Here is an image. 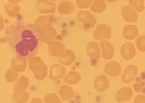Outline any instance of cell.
Returning <instances> with one entry per match:
<instances>
[{
    "instance_id": "cell-1",
    "label": "cell",
    "mask_w": 145,
    "mask_h": 103,
    "mask_svg": "<svg viewBox=\"0 0 145 103\" xmlns=\"http://www.w3.org/2000/svg\"><path fill=\"white\" fill-rule=\"evenodd\" d=\"M77 19L83 25L85 29H93L97 23L96 18L87 10L79 11L77 14Z\"/></svg>"
},
{
    "instance_id": "cell-2",
    "label": "cell",
    "mask_w": 145,
    "mask_h": 103,
    "mask_svg": "<svg viewBox=\"0 0 145 103\" xmlns=\"http://www.w3.org/2000/svg\"><path fill=\"white\" fill-rule=\"evenodd\" d=\"M36 10L42 14H51L56 10V5L50 0H37L35 4Z\"/></svg>"
},
{
    "instance_id": "cell-3",
    "label": "cell",
    "mask_w": 145,
    "mask_h": 103,
    "mask_svg": "<svg viewBox=\"0 0 145 103\" xmlns=\"http://www.w3.org/2000/svg\"><path fill=\"white\" fill-rule=\"evenodd\" d=\"M39 35V38L42 42L47 43V44H51L52 42H56V38L58 35V33L56 32L55 28L52 26L48 27L45 29H42L41 31L37 32Z\"/></svg>"
},
{
    "instance_id": "cell-4",
    "label": "cell",
    "mask_w": 145,
    "mask_h": 103,
    "mask_svg": "<svg viewBox=\"0 0 145 103\" xmlns=\"http://www.w3.org/2000/svg\"><path fill=\"white\" fill-rule=\"evenodd\" d=\"M93 33L95 39L98 41H108V39H109L111 36V29L105 24H101L96 27Z\"/></svg>"
},
{
    "instance_id": "cell-5",
    "label": "cell",
    "mask_w": 145,
    "mask_h": 103,
    "mask_svg": "<svg viewBox=\"0 0 145 103\" xmlns=\"http://www.w3.org/2000/svg\"><path fill=\"white\" fill-rule=\"evenodd\" d=\"M66 69L61 64H53L49 70V78L52 81H58L65 76Z\"/></svg>"
},
{
    "instance_id": "cell-6",
    "label": "cell",
    "mask_w": 145,
    "mask_h": 103,
    "mask_svg": "<svg viewBox=\"0 0 145 103\" xmlns=\"http://www.w3.org/2000/svg\"><path fill=\"white\" fill-rule=\"evenodd\" d=\"M137 72H138V69L137 66L135 65H129L126 69H124V72L122 74V82L127 83V84L131 83L137 76Z\"/></svg>"
},
{
    "instance_id": "cell-7",
    "label": "cell",
    "mask_w": 145,
    "mask_h": 103,
    "mask_svg": "<svg viewBox=\"0 0 145 103\" xmlns=\"http://www.w3.org/2000/svg\"><path fill=\"white\" fill-rule=\"evenodd\" d=\"M65 47L63 43L60 42H54L48 45V52L52 56L60 58L63 56L65 52Z\"/></svg>"
},
{
    "instance_id": "cell-8",
    "label": "cell",
    "mask_w": 145,
    "mask_h": 103,
    "mask_svg": "<svg viewBox=\"0 0 145 103\" xmlns=\"http://www.w3.org/2000/svg\"><path fill=\"white\" fill-rule=\"evenodd\" d=\"M105 72L111 77H117L121 72V66L116 61H110L105 66Z\"/></svg>"
},
{
    "instance_id": "cell-9",
    "label": "cell",
    "mask_w": 145,
    "mask_h": 103,
    "mask_svg": "<svg viewBox=\"0 0 145 103\" xmlns=\"http://www.w3.org/2000/svg\"><path fill=\"white\" fill-rule=\"evenodd\" d=\"M94 86L98 92H105L110 86V80L105 75H100L95 79Z\"/></svg>"
},
{
    "instance_id": "cell-10",
    "label": "cell",
    "mask_w": 145,
    "mask_h": 103,
    "mask_svg": "<svg viewBox=\"0 0 145 103\" xmlns=\"http://www.w3.org/2000/svg\"><path fill=\"white\" fill-rule=\"evenodd\" d=\"M136 49L131 42H125L121 49V54L125 60H131L136 56Z\"/></svg>"
},
{
    "instance_id": "cell-11",
    "label": "cell",
    "mask_w": 145,
    "mask_h": 103,
    "mask_svg": "<svg viewBox=\"0 0 145 103\" xmlns=\"http://www.w3.org/2000/svg\"><path fill=\"white\" fill-rule=\"evenodd\" d=\"M52 16H40L35 21L34 26L37 32L52 26Z\"/></svg>"
},
{
    "instance_id": "cell-12",
    "label": "cell",
    "mask_w": 145,
    "mask_h": 103,
    "mask_svg": "<svg viewBox=\"0 0 145 103\" xmlns=\"http://www.w3.org/2000/svg\"><path fill=\"white\" fill-rule=\"evenodd\" d=\"M132 97H133V91H132L131 88L129 86H125V87L121 88L118 91L116 100L118 102H124L130 101Z\"/></svg>"
},
{
    "instance_id": "cell-13",
    "label": "cell",
    "mask_w": 145,
    "mask_h": 103,
    "mask_svg": "<svg viewBox=\"0 0 145 103\" xmlns=\"http://www.w3.org/2000/svg\"><path fill=\"white\" fill-rule=\"evenodd\" d=\"M26 59L21 56H15L11 61V69L18 72H23L26 69Z\"/></svg>"
},
{
    "instance_id": "cell-14",
    "label": "cell",
    "mask_w": 145,
    "mask_h": 103,
    "mask_svg": "<svg viewBox=\"0 0 145 103\" xmlns=\"http://www.w3.org/2000/svg\"><path fill=\"white\" fill-rule=\"evenodd\" d=\"M121 15L123 19L127 22H135L138 19L137 12L134 10L130 6H122Z\"/></svg>"
},
{
    "instance_id": "cell-15",
    "label": "cell",
    "mask_w": 145,
    "mask_h": 103,
    "mask_svg": "<svg viewBox=\"0 0 145 103\" xmlns=\"http://www.w3.org/2000/svg\"><path fill=\"white\" fill-rule=\"evenodd\" d=\"M101 49L102 50V56L105 60H110L113 58L115 49L113 45L108 41L101 42Z\"/></svg>"
},
{
    "instance_id": "cell-16",
    "label": "cell",
    "mask_w": 145,
    "mask_h": 103,
    "mask_svg": "<svg viewBox=\"0 0 145 103\" xmlns=\"http://www.w3.org/2000/svg\"><path fill=\"white\" fill-rule=\"evenodd\" d=\"M87 55L91 59L97 60L101 57L100 45L96 42H91L87 46Z\"/></svg>"
},
{
    "instance_id": "cell-17",
    "label": "cell",
    "mask_w": 145,
    "mask_h": 103,
    "mask_svg": "<svg viewBox=\"0 0 145 103\" xmlns=\"http://www.w3.org/2000/svg\"><path fill=\"white\" fill-rule=\"evenodd\" d=\"M138 35V28L135 25H127L123 29V36L125 39L134 40Z\"/></svg>"
},
{
    "instance_id": "cell-18",
    "label": "cell",
    "mask_w": 145,
    "mask_h": 103,
    "mask_svg": "<svg viewBox=\"0 0 145 103\" xmlns=\"http://www.w3.org/2000/svg\"><path fill=\"white\" fill-rule=\"evenodd\" d=\"M76 59L75 54L71 49H66L65 55L61 56L60 58H58V62L59 63L61 64L64 66H71Z\"/></svg>"
},
{
    "instance_id": "cell-19",
    "label": "cell",
    "mask_w": 145,
    "mask_h": 103,
    "mask_svg": "<svg viewBox=\"0 0 145 103\" xmlns=\"http://www.w3.org/2000/svg\"><path fill=\"white\" fill-rule=\"evenodd\" d=\"M58 12L61 15H69L74 11V5L67 0H63L58 5Z\"/></svg>"
},
{
    "instance_id": "cell-20",
    "label": "cell",
    "mask_w": 145,
    "mask_h": 103,
    "mask_svg": "<svg viewBox=\"0 0 145 103\" xmlns=\"http://www.w3.org/2000/svg\"><path fill=\"white\" fill-rule=\"evenodd\" d=\"M29 80L25 76H21L14 85V93L25 92L29 88Z\"/></svg>"
},
{
    "instance_id": "cell-21",
    "label": "cell",
    "mask_w": 145,
    "mask_h": 103,
    "mask_svg": "<svg viewBox=\"0 0 145 103\" xmlns=\"http://www.w3.org/2000/svg\"><path fill=\"white\" fill-rule=\"evenodd\" d=\"M58 93L62 101H68L74 96V91L69 85H65L60 87Z\"/></svg>"
},
{
    "instance_id": "cell-22",
    "label": "cell",
    "mask_w": 145,
    "mask_h": 103,
    "mask_svg": "<svg viewBox=\"0 0 145 103\" xmlns=\"http://www.w3.org/2000/svg\"><path fill=\"white\" fill-rule=\"evenodd\" d=\"M81 80V75L75 71H71L64 78V82L69 85H75Z\"/></svg>"
},
{
    "instance_id": "cell-23",
    "label": "cell",
    "mask_w": 145,
    "mask_h": 103,
    "mask_svg": "<svg viewBox=\"0 0 145 103\" xmlns=\"http://www.w3.org/2000/svg\"><path fill=\"white\" fill-rule=\"evenodd\" d=\"M44 64L45 63L42 61V58L37 56H35L29 59V68L30 71L32 72H35L36 70L41 68Z\"/></svg>"
},
{
    "instance_id": "cell-24",
    "label": "cell",
    "mask_w": 145,
    "mask_h": 103,
    "mask_svg": "<svg viewBox=\"0 0 145 103\" xmlns=\"http://www.w3.org/2000/svg\"><path fill=\"white\" fill-rule=\"evenodd\" d=\"M106 9V3L105 0H93L91 5V10L95 13H101Z\"/></svg>"
},
{
    "instance_id": "cell-25",
    "label": "cell",
    "mask_w": 145,
    "mask_h": 103,
    "mask_svg": "<svg viewBox=\"0 0 145 103\" xmlns=\"http://www.w3.org/2000/svg\"><path fill=\"white\" fill-rule=\"evenodd\" d=\"M20 7L18 4L6 3L5 5V12L11 17H16L19 13Z\"/></svg>"
},
{
    "instance_id": "cell-26",
    "label": "cell",
    "mask_w": 145,
    "mask_h": 103,
    "mask_svg": "<svg viewBox=\"0 0 145 103\" xmlns=\"http://www.w3.org/2000/svg\"><path fill=\"white\" fill-rule=\"evenodd\" d=\"M30 95L27 92H20V93H14L12 95V101L16 103H26L29 101Z\"/></svg>"
},
{
    "instance_id": "cell-27",
    "label": "cell",
    "mask_w": 145,
    "mask_h": 103,
    "mask_svg": "<svg viewBox=\"0 0 145 103\" xmlns=\"http://www.w3.org/2000/svg\"><path fill=\"white\" fill-rule=\"evenodd\" d=\"M136 93H145V73H142L133 85Z\"/></svg>"
},
{
    "instance_id": "cell-28",
    "label": "cell",
    "mask_w": 145,
    "mask_h": 103,
    "mask_svg": "<svg viewBox=\"0 0 145 103\" xmlns=\"http://www.w3.org/2000/svg\"><path fill=\"white\" fill-rule=\"evenodd\" d=\"M129 6L137 12H142L144 9V0H129Z\"/></svg>"
},
{
    "instance_id": "cell-29",
    "label": "cell",
    "mask_w": 145,
    "mask_h": 103,
    "mask_svg": "<svg viewBox=\"0 0 145 103\" xmlns=\"http://www.w3.org/2000/svg\"><path fill=\"white\" fill-rule=\"evenodd\" d=\"M34 77L38 80H43L45 79V77L47 76L48 75V67L47 66L44 64L43 66L39 68V69L36 70V71L33 72Z\"/></svg>"
},
{
    "instance_id": "cell-30",
    "label": "cell",
    "mask_w": 145,
    "mask_h": 103,
    "mask_svg": "<svg viewBox=\"0 0 145 103\" xmlns=\"http://www.w3.org/2000/svg\"><path fill=\"white\" fill-rule=\"evenodd\" d=\"M19 77V72L15 71L12 69H8V71L5 72V79L8 83H12L16 81Z\"/></svg>"
},
{
    "instance_id": "cell-31",
    "label": "cell",
    "mask_w": 145,
    "mask_h": 103,
    "mask_svg": "<svg viewBox=\"0 0 145 103\" xmlns=\"http://www.w3.org/2000/svg\"><path fill=\"white\" fill-rule=\"evenodd\" d=\"M44 102L45 103H61L60 98L56 93H48L44 97Z\"/></svg>"
},
{
    "instance_id": "cell-32",
    "label": "cell",
    "mask_w": 145,
    "mask_h": 103,
    "mask_svg": "<svg viewBox=\"0 0 145 103\" xmlns=\"http://www.w3.org/2000/svg\"><path fill=\"white\" fill-rule=\"evenodd\" d=\"M135 45L140 52H145V35H141L135 41Z\"/></svg>"
},
{
    "instance_id": "cell-33",
    "label": "cell",
    "mask_w": 145,
    "mask_h": 103,
    "mask_svg": "<svg viewBox=\"0 0 145 103\" xmlns=\"http://www.w3.org/2000/svg\"><path fill=\"white\" fill-rule=\"evenodd\" d=\"M93 0H76V4L80 9H88L92 4Z\"/></svg>"
},
{
    "instance_id": "cell-34",
    "label": "cell",
    "mask_w": 145,
    "mask_h": 103,
    "mask_svg": "<svg viewBox=\"0 0 145 103\" xmlns=\"http://www.w3.org/2000/svg\"><path fill=\"white\" fill-rule=\"evenodd\" d=\"M134 103H145V95H137L135 98Z\"/></svg>"
},
{
    "instance_id": "cell-35",
    "label": "cell",
    "mask_w": 145,
    "mask_h": 103,
    "mask_svg": "<svg viewBox=\"0 0 145 103\" xmlns=\"http://www.w3.org/2000/svg\"><path fill=\"white\" fill-rule=\"evenodd\" d=\"M30 103H44L43 102V101L39 98H34L31 101V102Z\"/></svg>"
},
{
    "instance_id": "cell-36",
    "label": "cell",
    "mask_w": 145,
    "mask_h": 103,
    "mask_svg": "<svg viewBox=\"0 0 145 103\" xmlns=\"http://www.w3.org/2000/svg\"><path fill=\"white\" fill-rule=\"evenodd\" d=\"M22 0H8V2L12 4H19Z\"/></svg>"
},
{
    "instance_id": "cell-37",
    "label": "cell",
    "mask_w": 145,
    "mask_h": 103,
    "mask_svg": "<svg viewBox=\"0 0 145 103\" xmlns=\"http://www.w3.org/2000/svg\"><path fill=\"white\" fill-rule=\"evenodd\" d=\"M3 28H4V19L1 17V30H3Z\"/></svg>"
},
{
    "instance_id": "cell-38",
    "label": "cell",
    "mask_w": 145,
    "mask_h": 103,
    "mask_svg": "<svg viewBox=\"0 0 145 103\" xmlns=\"http://www.w3.org/2000/svg\"><path fill=\"white\" fill-rule=\"evenodd\" d=\"M106 1L109 3H115L117 0H106Z\"/></svg>"
},
{
    "instance_id": "cell-39",
    "label": "cell",
    "mask_w": 145,
    "mask_h": 103,
    "mask_svg": "<svg viewBox=\"0 0 145 103\" xmlns=\"http://www.w3.org/2000/svg\"><path fill=\"white\" fill-rule=\"evenodd\" d=\"M50 1H52H52H57V0H50Z\"/></svg>"
}]
</instances>
